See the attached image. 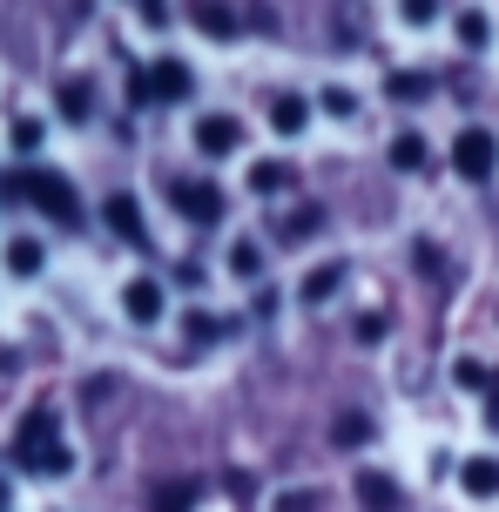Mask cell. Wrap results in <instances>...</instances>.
Segmentation results:
<instances>
[{"label": "cell", "mask_w": 499, "mask_h": 512, "mask_svg": "<svg viewBox=\"0 0 499 512\" xmlns=\"http://www.w3.org/2000/svg\"><path fill=\"white\" fill-rule=\"evenodd\" d=\"M7 196H27V203H41V216H54V223H81L75 189H68L61 176H48V169H27V176H7Z\"/></svg>", "instance_id": "obj_1"}, {"label": "cell", "mask_w": 499, "mask_h": 512, "mask_svg": "<svg viewBox=\"0 0 499 512\" xmlns=\"http://www.w3.org/2000/svg\"><path fill=\"white\" fill-rule=\"evenodd\" d=\"M14 459L34 465V472H68V445H61V438H54V425L34 411V418L21 425V438H14Z\"/></svg>", "instance_id": "obj_2"}, {"label": "cell", "mask_w": 499, "mask_h": 512, "mask_svg": "<svg viewBox=\"0 0 499 512\" xmlns=\"http://www.w3.org/2000/svg\"><path fill=\"white\" fill-rule=\"evenodd\" d=\"M452 169L466 182H486L499 169V142H493V128H459V142H452Z\"/></svg>", "instance_id": "obj_3"}, {"label": "cell", "mask_w": 499, "mask_h": 512, "mask_svg": "<svg viewBox=\"0 0 499 512\" xmlns=\"http://www.w3.org/2000/svg\"><path fill=\"white\" fill-rule=\"evenodd\" d=\"M196 149L203 155H237L243 149V122L237 115H203V122H196Z\"/></svg>", "instance_id": "obj_4"}, {"label": "cell", "mask_w": 499, "mask_h": 512, "mask_svg": "<svg viewBox=\"0 0 499 512\" xmlns=\"http://www.w3.org/2000/svg\"><path fill=\"white\" fill-rule=\"evenodd\" d=\"M169 196H176V203H183L189 216H196V223H216V216H223V196H216L210 182H189V176H169Z\"/></svg>", "instance_id": "obj_5"}, {"label": "cell", "mask_w": 499, "mask_h": 512, "mask_svg": "<svg viewBox=\"0 0 499 512\" xmlns=\"http://www.w3.org/2000/svg\"><path fill=\"white\" fill-rule=\"evenodd\" d=\"M102 216H108V230L122 236L129 250H142V243H149V230H142V203H135V196H108Z\"/></svg>", "instance_id": "obj_6"}, {"label": "cell", "mask_w": 499, "mask_h": 512, "mask_svg": "<svg viewBox=\"0 0 499 512\" xmlns=\"http://www.w3.org/2000/svg\"><path fill=\"white\" fill-rule=\"evenodd\" d=\"M122 304H129V317H135V324H156L162 310H169V290H162L156 277H135L129 290H122Z\"/></svg>", "instance_id": "obj_7"}, {"label": "cell", "mask_w": 499, "mask_h": 512, "mask_svg": "<svg viewBox=\"0 0 499 512\" xmlns=\"http://www.w3.org/2000/svg\"><path fill=\"white\" fill-rule=\"evenodd\" d=\"M358 506L365 512H398L405 499H398V486L385 479V472H358Z\"/></svg>", "instance_id": "obj_8"}, {"label": "cell", "mask_w": 499, "mask_h": 512, "mask_svg": "<svg viewBox=\"0 0 499 512\" xmlns=\"http://www.w3.org/2000/svg\"><path fill=\"white\" fill-rule=\"evenodd\" d=\"M149 88H156V102H183L196 81H189L183 61H156V68H149Z\"/></svg>", "instance_id": "obj_9"}, {"label": "cell", "mask_w": 499, "mask_h": 512, "mask_svg": "<svg viewBox=\"0 0 499 512\" xmlns=\"http://www.w3.org/2000/svg\"><path fill=\"white\" fill-rule=\"evenodd\" d=\"M466 492L473 499H499V459H466Z\"/></svg>", "instance_id": "obj_10"}, {"label": "cell", "mask_w": 499, "mask_h": 512, "mask_svg": "<svg viewBox=\"0 0 499 512\" xmlns=\"http://www.w3.org/2000/svg\"><path fill=\"white\" fill-rule=\"evenodd\" d=\"M304 122H311V108L297 102V95H277V102H270V128H277V135H297Z\"/></svg>", "instance_id": "obj_11"}, {"label": "cell", "mask_w": 499, "mask_h": 512, "mask_svg": "<svg viewBox=\"0 0 499 512\" xmlns=\"http://www.w3.org/2000/svg\"><path fill=\"white\" fill-rule=\"evenodd\" d=\"M196 27L216 34V41H230V34H237V14H230V7H216V0H196Z\"/></svg>", "instance_id": "obj_12"}, {"label": "cell", "mask_w": 499, "mask_h": 512, "mask_svg": "<svg viewBox=\"0 0 499 512\" xmlns=\"http://www.w3.org/2000/svg\"><path fill=\"white\" fill-rule=\"evenodd\" d=\"M338 283H344L338 263H317L311 277H304V304H324V297H338Z\"/></svg>", "instance_id": "obj_13"}, {"label": "cell", "mask_w": 499, "mask_h": 512, "mask_svg": "<svg viewBox=\"0 0 499 512\" xmlns=\"http://www.w3.org/2000/svg\"><path fill=\"white\" fill-rule=\"evenodd\" d=\"M331 438H338L344 452H358V445L371 438V418H365V411H344V418H338V432H331Z\"/></svg>", "instance_id": "obj_14"}, {"label": "cell", "mask_w": 499, "mask_h": 512, "mask_svg": "<svg viewBox=\"0 0 499 512\" xmlns=\"http://www.w3.org/2000/svg\"><path fill=\"white\" fill-rule=\"evenodd\" d=\"M250 189H257V196H277V189H290V169L284 162H257V169H250Z\"/></svg>", "instance_id": "obj_15"}, {"label": "cell", "mask_w": 499, "mask_h": 512, "mask_svg": "<svg viewBox=\"0 0 499 512\" xmlns=\"http://www.w3.org/2000/svg\"><path fill=\"white\" fill-rule=\"evenodd\" d=\"M7 263H14V277H34V270H41V243L14 236V243H7Z\"/></svg>", "instance_id": "obj_16"}, {"label": "cell", "mask_w": 499, "mask_h": 512, "mask_svg": "<svg viewBox=\"0 0 499 512\" xmlns=\"http://www.w3.org/2000/svg\"><path fill=\"white\" fill-rule=\"evenodd\" d=\"M392 162H398V169H425V142H419V135H398Z\"/></svg>", "instance_id": "obj_17"}, {"label": "cell", "mask_w": 499, "mask_h": 512, "mask_svg": "<svg viewBox=\"0 0 499 512\" xmlns=\"http://www.w3.org/2000/svg\"><path fill=\"white\" fill-rule=\"evenodd\" d=\"M223 331H230L223 317H210V310H189V337H196V344H210V337H223Z\"/></svg>", "instance_id": "obj_18"}, {"label": "cell", "mask_w": 499, "mask_h": 512, "mask_svg": "<svg viewBox=\"0 0 499 512\" xmlns=\"http://www.w3.org/2000/svg\"><path fill=\"white\" fill-rule=\"evenodd\" d=\"M486 34H493L486 14H459V48H486Z\"/></svg>", "instance_id": "obj_19"}, {"label": "cell", "mask_w": 499, "mask_h": 512, "mask_svg": "<svg viewBox=\"0 0 499 512\" xmlns=\"http://www.w3.org/2000/svg\"><path fill=\"white\" fill-rule=\"evenodd\" d=\"M196 506V486H162L156 492V512H189Z\"/></svg>", "instance_id": "obj_20"}, {"label": "cell", "mask_w": 499, "mask_h": 512, "mask_svg": "<svg viewBox=\"0 0 499 512\" xmlns=\"http://www.w3.org/2000/svg\"><path fill=\"white\" fill-rule=\"evenodd\" d=\"M311 230H317V209L304 203V209H297V216H290V223H284L277 236H284V243H297V236H311Z\"/></svg>", "instance_id": "obj_21"}, {"label": "cell", "mask_w": 499, "mask_h": 512, "mask_svg": "<svg viewBox=\"0 0 499 512\" xmlns=\"http://www.w3.org/2000/svg\"><path fill=\"white\" fill-rule=\"evenodd\" d=\"M61 108H68V122H81V115H88V88L68 81V88H61Z\"/></svg>", "instance_id": "obj_22"}, {"label": "cell", "mask_w": 499, "mask_h": 512, "mask_svg": "<svg viewBox=\"0 0 499 512\" xmlns=\"http://www.w3.org/2000/svg\"><path fill=\"white\" fill-rule=\"evenodd\" d=\"M263 270V250L257 243H237V277H257Z\"/></svg>", "instance_id": "obj_23"}, {"label": "cell", "mask_w": 499, "mask_h": 512, "mask_svg": "<svg viewBox=\"0 0 499 512\" xmlns=\"http://www.w3.org/2000/svg\"><path fill=\"white\" fill-rule=\"evenodd\" d=\"M324 108H331V115H358V95H351V88H331Z\"/></svg>", "instance_id": "obj_24"}, {"label": "cell", "mask_w": 499, "mask_h": 512, "mask_svg": "<svg viewBox=\"0 0 499 512\" xmlns=\"http://www.w3.org/2000/svg\"><path fill=\"white\" fill-rule=\"evenodd\" d=\"M378 337H385V324H378V310H365L358 317V344H378Z\"/></svg>", "instance_id": "obj_25"}, {"label": "cell", "mask_w": 499, "mask_h": 512, "mask_svg": "<svg viewBox=\"0 0 499 512\" xmlns=\"http://www.w3.org/2000/svg\"><path fill=\"white\" fill-rule=\"evenodd\" d=\"M432 14H439V0H405V21H419V27H425Z\"/></svg>", "instance_id": "obj_26"}, {"label": "cell", "mask_w": 499, "mask_h": 512, "mask_svg": "<svg viewBox=\"0 0 499 512\" xmlns=\"http://www.w3.org/2000/svg\"><path fill=\"white\" fill-rule=\"evenodd\" d=\"M392 88H398V95H405V102H419V95H425V75H398Z\"/></svg>", "instance_id": "obj_27"}, {"label": "cell", "mask_w": 499, "mask_h": 512, "mask_svg": "<svg viewBox=\"0 0 499 512\" xmlns=\"http://www.w3.org/2000/svg\"><path fill=\"white\" fill-rule=\"evenodd\" d=\"M135 7H142V21H156V27L169 21V7H162V0H135Z\"/></svg>", "instance_id": "obj_28"}, {"label": "cell", "mask_w": 499, "mask_h": 512, "mask_svg": "<svg viewBox=\"0 0 499 512\" xmlns=\"http://www.w3.org/2000/svg\"><path fill=\"white\" fill-rule=\"evenodd\" d=\"M0 506H7V479H0Z\"/></svg>", "instance_id": "obj_29"}]
</instances>
